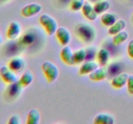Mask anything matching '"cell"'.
Wrapping results in <instances>:
<instances>
[{"label":"cell","instance_id":"10","mask_svg":"<svg viewBox=\"0 0 133 124\" xmlns=\"http://www.w3.org/2000/svg\"><path fill=\"white\" fill-rule=\"evenodd\" d=\"M81 11L84 16L88 20L93 21H95L97 18L98 14L96 12L94 5H92L88 1H86L81 9Z\"/></svg>","mask_w":133,"mask_h":124},{"label":"cell","instance_id":"29","mask_svg":"<svg viewBox=\"0 0 133 124\" xmlns=\"http://www.w3.org/2000/svg\"><path fill=\"white\" fill-rule=\"evenodd\" d=\"M71 0H58V1H59L60 3H61V4H62V5H69L70 4V3L71 2Z\"/></svg>","mask_w":133,"mask_h":124},{"label":"cell","instance_id":"31","mask_svg":"<svg viewBox=\"0 0 133 124\" xmlns=\"http://www.w3.org/2000/svg\"><path fill=\"white\" fill-rule=\"evenodd\" d=\"M90 1H94V2H97V1H100V0H90Z\"/></svg>","mask_w":133,"mask_h":124},{"label":"cell","instance_id":"14","mask_svg":"<svg viewBox=\"0 0 133 124\" xmlns=\"http://www.w3.org/2000/svg\"><path fill=\"white\" fill-rule=\"evenodd\" d=\"M115 122V118L113 115L106 112H102L96 115L94 120V124H113Z\"/></svg>","mask_w":133,"mask_h":124},{"label":"cell","instance_id":"21","mask_svg":"<svg viewBox=\"0 0 133 124\" xmlns=\"http://www.w3.org/2000/svg\"><path fill=\"white\" fill-rule=\"evenodd\" d=\"M117 21V16L113 13H103L101 17V22L106 27H110L116 23Z\"/></svg>","mask_w":133,"mask_h":124},{"label":"cell","instance_id":"30","mask_svg":"<svg viewBox=\"0 0 133 124\" xmlns=\"http://www.w3.org/2000/svg\"><path fill=\"white\" fill-rule=\"evenodd\" d=\"M2 41H3V39H2V37H1V34H0V45H1V44L2 43Z\"/></svg>","mask_w":133,"mask_h":124},{"label":"cell","instance_id":"11","mask_svg":"<svg viewBox=\"0 0 133 124\" xmlns=\"http://www.w3.org/2000/svg\"><path fill=\"white\" fill-rule=\"evenodd\" d=\"M129 74L126 72H123L117 76H114L111 80V85L114 89H119L127 85Z\"/></svg>","mask_w":133,"mask_h":124},{"label":"cell","instance_id":"12","mask_svg":"<svg viewBox=\"0 0 133 124\" xmlns=\"http://www.w3.org/2000/svg\"><path fill=\"white\" fill-rule=\"evenodd\" d=\"M8 67L15 73L21 72L25 67V61L21 57H14L8 62Z\"/></svg>","mask_w":133,"mask_h":124},{"label":"cell","instance_id":"19","mask_svg":"<svg viewBox=\"0 0 133 124\" xmlns=\"http://www.w3.org/2000/svg\"><path fill=\"white\" fill-rule=\"evenodd\" d=\"M110 7V3L107 0H100L94 5V9L98 15L105 13Z\"/></svg>","mask_w":133,"mask_h":124},{"label":"cell","instance_id":"32","mask_svg":"<svg viewBox=\"0 0 133 124\" xmlns=\"http://www.w3.org/2000/svg\"><path fill=\"white\" fill-rule=\"evenodd\" d=\"M8 1V0H0V1Z\"/></svg>","mask_w":133,"mask_h":124},{"label":"cell","instance_id":"23","mask_svg":"<svg viewBox=\"0 0 133 124\" xmlns=\"http://www.w3.org/2000/svg\"><path fill=\"white\" fill-rule=\"evenodd\" d=\"M129 37V34L124 30L114 35L112 37V42L115 45H119L127 41Z\"/></svg>","mask_w":133,"mask_h":124},{"label":"cell","instance_id":"27","mask_svg":"<svg viewBox=\"0 0 133 124\" xmlns=\"http://www.w3.org/2000/svg\"><path fill=\"white\" fill-rule=\"evenodd\" d=\"M20 123V118L18 114H14L10 116L9 121H8L9 124H19Z\"/></svg>","mask_w":133,"mask_h":124},{"label":"cell","instance_id":"18","mask_svg":"<svg viewBox=\"0 0 133 124\" xmlns=\"http://www.w3.org/2000/svg\"><path fill=\"white\" fill-rule=\"evenodd\" d=\"M35 40H36V37L35 34L30 31H27L25 32L22 36H21L19 39V41L23 46L28 47L32 45L35 43Z\"/></svg>","mask_w":133,"mask_h":124},{"label":"cell","instance_id":"1","mask_svg":"<svg viewBox=\"0 0 133 124\" xmlns=\"http://www.w3.org/2000/svg\"><path fill=\"white\" fill-rule=\"evenodd\" d=\"M77 37L85 43H91L96 36V29L91 25L86 23H79L75 28Z\"/></svg>","mask_w":133,"mask_h":124},{"label":"cell","instance_id":"26","mask_svg":"<svg viewBox=\"0 0 133 124\" xmlns=\"http://www.w3.org/2000/svg\"><path fill=\"white\" fill-rule=\"evenodd\" d=\"M127 90L131 95H133V74H129L127 82Z\"/></svg>","mask_w":133,"mask_h":124},{"label":"cell","instance_id":"22","mask_svg":"<svg viewBox=\"0 0 133 124\" xmlns=\"http://www.w3.org/2000/svg\"><path fill=\"white\" fill-rule=\"evenodd\" d=\"M22 87L19 83L18 81L13 83L9 84V86L7 89V93L9 96L11 98H14L17 96L19 95L21 92V89H22Z\"/></svg>","mask_w":133,"mask_h":124},{"label":"cell","instance_id":"20","mask_svg":"<svg viewBox=\"0 0 133 124\" xmlns=\"http://www.w3.org/2000/svg\"><path fill=\"white\" fill-rule=\"evenodd\" d=\"M34 80V76L31 71H27L21 76L18 82L22 87H27L31 85Z\"/></svg>","mask_w":133,"mask_h":124},{"label":"cell","instance_id":"16","mask_svg":"<svg viewBox=\"0 0 133 124\" xmlns=\"http://www.w3.org/2000/svg\"><path fill=\"white\" fill-rule=\"evenodd\" d=\"M126 26H127V23H126V21L124 19H118L116 21L114 24L109 27L108 32L111 36H114V35L119 33L121 31L123 30L126 27Z\"/></svg>","mask_w":133,"mask_h":124},{"label":"cell","instance_id":"25","mask_svg":"<svg viewBox=\"0 0 133 124\" xmlns=\"http://www.w3.org/2000/svg\"><path fill=\"white\" fill-rule=\"evenodd\" d=\"M85 0H71L69 4L70 9L74 12L81 10L85 3Z\"/></svg>","mask_w":133,"mask_h":124},{"label":"cell","instance_id":"7","mask_svg":"<svg viewBox=\"0 0 133 124\" xmlns=\"http://www.w3.org/2000/svg\"><path fill=\"white\" fill-rule=\"evenodd\" d=\"M61 58L65 64L68 65H74L75 64L74 52L69 45L64 46L60 53Z\"/></svg>","mask_w":133,"mask_h":124},{"label":"cell","instance_id":"4","mask_svg":"<svg viewBox=\"0 0 133 124\" xmlns=\"http://www.w3.org/2000/svg\"><path fill=\"white\" fill-rule=\"evenodd\" d=\"M0 78L3 82L8 85L18 81V77L15 72L6 65L0 67Z\"/></svg>","mask_w":133,"mask_h":124},{"label":"cell","instance_id":"8","mask_svg":"<svg viewBox=\"0 0 133 124\" xmlns=\"http://www.w3.org/2000/svg\"><path fill=\"white\" fill-rule=\"evenodd\" d=\"M97 68H99L98 63L94 61H87L81 65L79 70V74L81 76L89 75Z\"/></svg>","mask_w":133,"mask_h":124},{"label":"cell","instance_id":"9","mask_svg":"<svg viewBox=\"0 0 133 124\" xmlns=\"http://www.w3.org/2000/svg\"><path fill=\"white\" fill-rule=\"evenodd\" d=\"M21 33V26L17 21H12L6 30V37L10 40L18 38Z\"/></svg>","mask_w":133,"mask_h":124},{"label":"cell","instance_id":"2","mask_svg":"<svg viewBox=\"0 0 133 124\" xmlns=\"http://www.w3.org/2000/svg\"><path fill=\"white\" fill-rule=\"evenodd\" d=\"M41 69L48 83H53L59 76V69L53 62L46 61L42 64Z\"/></svg>","mask_w":133,"mask_h":124},{"label":"cell","instance_id":"13","mask_svg":"<svg viewBox=\"0 0 133 124\" xmlns=\"http://www.w3.org/2000/svg\"><path fill=\"white\" fill-rule=\"evenodd\" d=\"M109 75V71L103 67L97 68L89 74V78L93 81H101L107 79Z\"/></svg>","mask_w":133,"mask_h":124},{"label":"cell","instance_id":"15","mask_svg":"<svg viewBox=\"0 0 133 124\" xmlns=\"http://www.w3.org/2000/svg\"><path fill=\"white\" fill-rule=\"evenodd\" d=\"M110 56V54L109 50L104 48L99 49L96 54L97 62H98L99 65H101L102 67H105L108 64Z\"/></svg>","mask_w":133,"mask_h":124},{"label":"cell","instance_id":"24","mask_svg":"<svg viewBox=\"0 0 133 124\" xmlns=\"http://www.w3.org/2000/svg\"><path fill=\"white\" fill-rule=\"evenodd\" d=\"M74 56L75 64H81L87 59V50L84 49H79L74 52Z\"/></svg>","mask_w":133,"mask_h":124},{"label":"cell","instance_id":"5","mask_svg":"<svg viewBox=\"0 0 133 124\" xmlns=\"http://www.w3.org/2000/svg\"><path fill=\"white\" fill-rule=\"evenodd\" d=\"M42 6L36 3L29 4L23 6L21 10V14L24 18H31L41 12Z\"/></svg>","mask_w":133,"mask_h":124},{"label":"cell","instance_id":"17","mask_svg":"<svg viewBox=\"0 0 133 124\" xmlns=\"http://www.w3.org/2000/svg\"><path fill=\"white\" fill-rule=\"evenodd\" d=\"M41 119V115L36 109H32L28 112L27 117V124H38Z\"/></svg>","mask_w":133,"mask_h":124},{"label":"cell","instance_id":"3","mask_svg":"<svg viewBox=\"0 0 133 124\" xmlns=\"http://www.w3.org/2000/svg\"><path fill=\"white\" fill-rule=\"evenodd\" d=\"M39 23L49 36L55 34L56 31L58 28L57 21L53 17L46 14L40 16L39 18Z\"/></svg>","mask_w":133,"mask_h":124},{"label":"cell","instance_id":"28","mask_svg":"<svg viewBox=\"0 0 133 124\" xmlns=\"http://www.w3.org/2000/svg\"><path fill=\"white\" fill-rule=\"evenodd\" d=\"M127 54L129 56L133 59V39L129 42L128 46H127Z\"/></svg>","mask_w":133,"mask_h":124},{"label":"cell","instance_id":"6","mask_svg":"<svg viewBox=\"0 0 133 124\" xmlns=\"http://www.w3.org/2000/svg\"><path fill=\"white\" fill-rule=\"evenodd\" d=\"M55 36L59 43L63 47L68 45L71 40V33L66 27H58L55 32Z\"/></svg>","mask_w":133,"mask_h":124}]
</instances>
